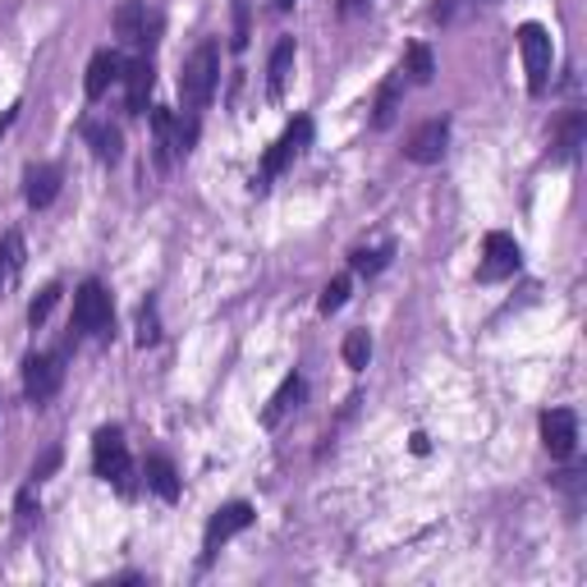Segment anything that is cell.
Here are the masks:
<instances>
[{
    "instance_id": "cell-12",
    "label": "cell",
    "mask_w": 587,
    "mask_h": 587,
    "mask_svg": "<svg viewBox=\"0 0 587 587\" xmlns=\"http://www.w3.org/2000/svg\"><path fill=\"white\" fill-rule=\"evenodd\" d=\"M125 65H129V60L125 55H119V51H97V55H92L87 60V78H83V92H87V102H102L106 97V92L119 83V78H125Z\"/></svg>"
},
{
    "instance_id": "cell-24",
    "label": "cell",
    "mask_w": 587,
    "mask_h": 587,
    "mask_svg": "<svg viewBox=\"0 0 587 587\" xmlns=\"http://www.w3.org/2000/svg\"><path fill=\"white\" fill-rule=\"evenodd\" d=\"M60 294H65V290H60V281H51L46 290H38L33 294V303H28V326H46V317L55 313V303H60Z\"/></svg>"
},
{
    "instance_id": "cell-6",
    "label": "cell",
    "mask_w": 587,
    "mask_h": 587,
    "mask_svg": "<svg viewBox=\"0 0 587 587\" xmlns=\"http://www.w3.org/2000/svg\"><path fill=\"white\" fill-rule=\"evenodd\" d=\"M253 518H258V510H253L249 501H230V505L216 510V514L207 518V533H202V565L216 560V551H221L230 537L249 533V528H253Z\"/></svg>"
},
{
    "instance_id": "cell-15",
    "label": "cell",
    "mask_w": 587,
    "mask_h": 587,
    "mask_svg": "<svg viewBox=\"0 0 587 587\" xmlns=\"http://www.w3.org/2000/svg\"><path fill=\"white\" fill-rule=\"evenodd\" d=\"M151 161L170 170L179 161V143H175V111L151 106Z\"/></svg>"
},
{
    "instance_id": "cell-3",
    "label": "cell",
    "mask_w": 587,
    "mask_h": 587,
    "mask_svg": "<svg viewBox=\"0 0 587 587\" xmlns=\"http://www.w3.org/2000/svg\"><path fill=\"white\" fill-rule=\"evenodd\" d=\"M115 331V307L102 281H83L74 294V322H70V339L92 335V339H106Z\"/></svg>"
},
{
    "instance_id": "cell-8",
    "label": "cell",
    "mask_w": 587,
    "mask_h": 587,
    "mask_svg": "<svg viewBox=\"0 0 587 587\" xmlns=\"http://www.w3.org/2000/svg\"><path fill=\"white\" fill-rule=\"evenodd\" d=\"M523 266V253H518V243L501 230H491L486 243H482V266H478V281L482 285H501L510 281V275Z\"/></svg>"
},
{
    "instance_id": "cell-27",
    "label": "cell",
    "mask_w": 587,
    "mask_h": 587,
    "mask_svg": "<svg viewBox=\"0 0 587 587\" xmlns=\"http://www.w3.org/2000/svg\"><path fill=\"white\" fill-rule=\"evenodd\" d=\"M345 298H349V275H335V281L322 290V317H331V313H339V307H345Z\"/></svg>"
},
{
    "instance_id": "cell-5",
    "label": "cell",
    "mask_w": 587,
    "mask_h": 587,
    "mask_svg": "<svg viewBox=\"0 0 587 587\" xmlns=\"http://www.w3.org/2000/svg\"><path fill=\"white\" fill-rule=\"evenodd\" d=\"M518 51H523V70H528V92L542 97L546 83H551V65H555V46L551 33L542 23H523L518 28Z\"/></svg>"
},
{
    "instance_id": "cell-17",
    "label": "cell",
    "mask_w": 587,
    "mask_h": 587,
    "mask_svg": "<svg viewBox=\"0 0 587 587\" xmlns=\"http://www.w3.org/2000/svg\"><path fill=\"white\" fill-rule=\"evenodd\" d=\"M55 193H60V166H28L23 170V198H28V207H51L55 202Z\"/></svg>"
},
{
    "instance_id": "cell-28",
    "label": "cell",
    "mask_w": 587,
    "mask_h": 587,
    "mask_svg": "<svg viewBox=\"0 0 587 587\" xmlns=\"http://www.w3.org/2000/svg\"><path fill=\"white\" fill-rule=\"evenodd\" d=\"M234 46H249V0H234Z\"/></svg>"
},
{
    "instance_id": "cell-31",
    "label": "cell",
    "mask_w": 587,
    "mask_h": 587,
    "mask_svg": "<svg viewBox=\"0 0 587 587\" xmlns=\"http://www.w3.org/2000/svg\"><path fill=\"white\" fill-rule=\"evenodd\" d=\"M271 6H275V10H294V0H271Z\"/></svg>"
},
{
    "instance_id": "cell-18",
    "label": "cell",
    "mask_w": 587,
    "mask_h": 587,
    "mask_svg": "<svg viewBox=\"0 0 587 587\" xmlns=\"http://www.w3.org/2000/svg\"><path fill=\"white\" fill-rule=\"evenodd\" d=\"M143 478H147V491H151V496H161L166 505L179 501V473H175V463H170L166 454H147Z\"/></svg>"
},
{
    "instance_id": "cell-29",
    "label": "cell",
    "mask_w": 587,
    "mask_h": 587,
    "mask_svg": "<svg viewBox=\"0 0 587 587\" xmlns=\"http://www.w3.org/2000/svg\"><path fill=\"white\" fill-rule=\"evenodd\" d=\"M14 514H19V523H33V518H38V496H33V482H28V486L19 491Z\"/></svg>"
},
{
    "instance_id": "cell-11",
    "label": "cell",
    "mask_w": 587,
    "mask_h": 587,
    "mask_svg": "<svg viewBox=\"0 0 587 587\" xmlns=\"http://www.w3.org/2000/svg\"><path fill=\"white\" fill-rule=\"evenodd\" d=\"M542 446L551 450V459H574V450H578L574 409H546L542 413Z\"/></svg>"
},
{
    "instance_id": "cell-22",
    "label": "cell",
    "mask_w": 587,
    "mask_h": 587,
    "mask_svg": "<svg viewBox=\"0 0 587 587\" xmlns=\"http://www.w3.org/2000/svg\"><path fill=\"white\" fill-rule=\"evenodd\" d=\"M583 134H587V119H583V111H569V115H565V125H560V134H555V157H560V161L578 157Z\"/></svg>"
},
{
    "instance_id": "cell-7",
    "label": "cell",
    "mask_w": 587,
    "mask_h": 587,
    "mask_svg": "<svg viewBox=\"0 0 587 587\" xmlns=\"http://www.w3.org/2000/svg\"><path fill=\"white\" fill-rule=\"evenodd\" d=\"M65 386V358L60 354H28L23 358V395L28 405H46Z\"/></svg>"
},
{
    "instance_id": "cell-14",
    "label": "cell",
    "mask_w": 587,
    "mask_h": 587,
    "mask_svg": "<svg viewBox=\"0 0 587 587\" xmlns=\"http://www.w3.org/2000/svg\"><path fill=\"white\" fill-rule=\"evenodd\" d=\"M83 143L92 147V157H97L102 166H115L119 157H125V134H119L111 119H83Z\"/></svg>"
},
{
    "instance_id": "cell-1",
    "label": "cell",
    "mask_w": 587,
    "mask_h": 587,
    "mask_svg": "<svg viewBox=\"0 0 587 587\" xmlns=\"http://www.w3.org/2000/svg\"><path fill=\"white\" fill-rule=\"evenodd\" d=\"M216 87H221V46L202 42L193 46V55L184 60V74H179V97L189 111H207Z\"/></svg>"
},
{
    "instance_id": "cell-13",
    "label": "cell",
    "mask_w": 587,
    "mask_h": 587,
    "mask_svg": "<svg viewBox=\"0 0 587 587\" xmlns=\"http://www.w3.org/2000/svg\"><path fill=\"white\" fill-rule=\"evenodd\" d=\"M125 102H129V115H143L147 111V97H151V87H157V70H151V55L143 51L138 60H129L125 65Z\"/></svg>"
},
{
    "instance_id": "cell-26",
    "label": "cell",
    "mask_w": 587,
    "mask_h": 587,
    "mask_svg": "<svg viewBox=\"0 0 587 587\" xmlns=\"http://www.w3.org/2000/svg\"><path fill=\"white\" fill-rule=\"evenodd\" d=\"M339 354H345V363L354 367V373H363L367 358H373V335H367V331H349L345 335V349H339Z\"/></svg>"
},
{
    "instance_id": "cell-20",
    "label": "cell",
    "mask_w": 587,
    "mask_h": 587,
    "mask_svg": "<svg viewBox=\"0 0 587 587\" xmlns=\"http://www.w3.org/2000/svg\"><path fill=\"white\" fill-rule=\"evenodd\" d=\"M405 83H409L405 70H395V74L381 83L377 106H373V111H377V115H373V125H377V129H390V125H395V111H399V97H405Z\"/></svg>"
},
{
    "instance_id": "cell-10",
    "label": "cell",
    "mask_w": 587,
    "mask_h": 587,
    "mask_svg": "<svg viewBox=\"0 0 587 587\" xmlns=\"http://www.w3.org/2000/svg\"><path fill=\"white\" fill-rule=\"evenodd\" d=\"M446 147H450V119H427V125H418L405 143V157L413 166H437L446 157Z\"/></svg>"
},
{
    "instance_id": "cell-9",
    "label": "cell",
    "mask_w": 587,
    "mask_h": 587,
    "mask_svg": "<svg viewBox=\"0 0 587 587\" xmlns=\"http://www.w3.org/2000/svg\"><path fill=\"white\" fill-rule=\"evenodd\" d=\"M115 38L138 51L151 46V38H157V14L147 10V0H125V6L115 10Z\"/></svg>"
},
{
    "instance_id": "cell-19",
    "label": "cell",
    "mask_w": 587,
    "mask_h": 587,
    "mask_svg": "<svg viewBox=\"0 0 587 587\" xmlns=\"http://www.w3.org/2000/svg\"><path fill=\"white\" fill-rule=\"evenodd\" d=\"M303 399H307V381L294 373V377H285V386H281V390L271 395V405H266L262 422H266V427H281V422H285V418H290V413L303 405Z\"/></svg>"
},
{
    "instance_id": "cell-23",
    "label": "cell",
    "mask_w": 587,
    "mask_h": 587,
    "mask_svg": "<svg viewBox=\"0 0 587 587\" xmlns=\"http://www.w3.org/2000/svg\"><path fill=\"white\" fill-rule=\"evenodd\" d=\"M390 258H395L390 243H381V249H354V253H349V266H354L358 275H381V271L390 266Z\"/></svg>"
},
{
    "instance_id": "cell-30",
    "label": "cell",
    "mask_w": 587,
    "mask_h": 587,
    "mask_svg": "<svg viewBox=\"0 0 587 587\" xmlns=\"http://www.w3.org/2000/svg\"><path fill=\"white\" fill-rule=\"evenodd\" d=\"M55 463H60V450H46V454H42V459L33 463V473H28V482L38 486V482H42L46 473H55Z\"/></svg>"
},
{
    "instance_id": "cell-4",
    "label": "cell",
    "mask_w": 587,
    "mask_h": 587,
    "mask_svg": "<svg viewBox=\"0 0 587 587\" xmlns=\"http://www.w3.org/2000/svg\"><path fill=\"white\" fill-rule=\"evenodd\" d=\"M307 143H313V119L298 115L294 125L271 143L266 157H262V170H258V179H253V189H258V193H266V189H271V179L281 175V170H290V166H294V157H298V151H303Z\"/></svg>"
},
{
    "instance_id": "cell-2",
    "label": "cell",
    "mask_w": 587,
    "mask_h": 587,
    "mask_svg": "<svg viewBox=\"0 0 587 587\" xmlns=\"http://www.w3.org/2000/svg\"><path fill=\"white\" fill-rule=\"evenodd\" d=\"M92 469H97V478H106L119 496H134V459H129L125 431L119 427H102L97 437H92Z\"/></svg>"
},
{
    "instance_id": "cell-21",
    "label": "cell",
    "mask_w": 587,
    "mask_h": 587,
    "mask_svg": "<svg viewBox=\"0 0 587 587\" xmlns=\"http://www.w3.org/2000/svg\"><path fill=\"white\" fill-rule=\"evenodd\" d=\"M405 78L409 83H418V87H427L431 78H437V60H431V46H422V42H413L409 51H405Z\"/></svg>"
},
{
    "instance_id": "cell-25",
    "label": "cell",
    "mask_w": 587,
    "mask_h": 587,
    "mask_svg": "<svg viewBox=\"0 0 587 587\" xmlns=\"http://www.w3.org/2000/svg\"><path fill=\"white\" fill-rule=\"evenodd\" d=\"M157 339H161V313H157V298H147V303L138 307V345L151 349Z\"/></svg>"
},
{
    "instance_id": "cell-16",
    "label": "cell",
    "mask_w": 587,
    "mask_h": 587,
    "mask_svg": "<svg viewBox=\"0 0 587 587\" xmlns=\"http://www.w3.org/2000/svg\"><path fill=\"white\" fill-rule=\"evenodd\" d=\"M294 55H298L294 38H281V42H275L271 65H266V97H271V102H281V97H285L290 74H294Z\"/></svg>"
}]
</instances>
